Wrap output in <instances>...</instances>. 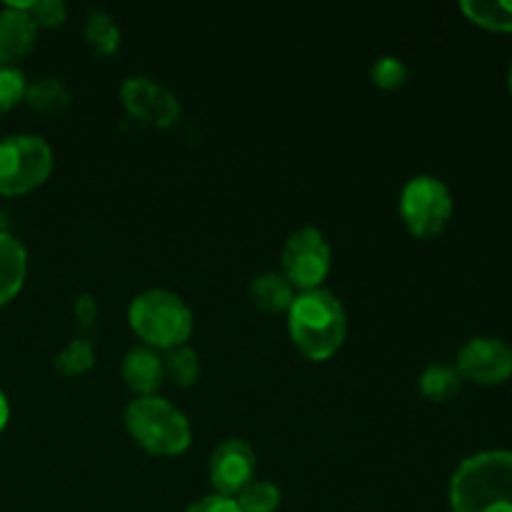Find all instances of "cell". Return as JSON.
<instances>
[{"label": "cell", "mask_w": 512, "mask_h": 512, "mask_svg": "<svg viewBox=\"0 0 512 512\" xmlns=\"http://www.w3.org/2000/svg\"><path fill=\"white\" fill-rule=\"evenodd\" d=\"M283 273H263L250 285V298L265 313H283L293 305L295 293Z\"/></svg>", "instance_id": "14"}, {"label": "cell", "mask_w": 512, "mask_h": 512, "mask_svg": "<svg viewBox=\"0 0 512 512\" xmlns=\"http://www.w3.org/2000/svg\"><path fill=\"white\" fill-rule=\"evenodd\" d=\"M163 378L165 368L158 350L148 348V345H135L128 350L123 360V380L133 393H138L140 398L153 395L163 385Z\"/></svg>", "instance_id": "12"}, {"label": "cell", "mask_w": 512, "mask_h": 512, "mask_svg": "<svg viewBox=\"0 0 512 512\" xmlns=\"http://www.w3.org/2000/svg\"><path fill=\"white\" fill-rule=\"evenodd\" d=\"M460 388H463V378L455 370V365L433 363L420 375V393L433 403H445V400L455 398Z\"/></svg>", "instance_id": "16"}, {"label": "cell", "mask_w": 512, "mask_h": 512, "mask_svg": "<svg viewBox=\"0 0 512 512\" xmlns=\"http://www.w3.org/2000/svg\"><path fill=\"white\" fill-rule=\"evenodd\" d=\"M288 330L295 348L310 360H328L343 345L348 320L340 300L328 290L300 293L288 308Z\"/></svg>", "instance_id": "2"}, {"label": "cell", "mask_w": 512, "mask_h": 512, "mask_svg": "<svg viewBox=\"0 0 512 512\" xmlns=\"http://www.w3.org/2000/svg\"><path fill=\"white\" fill-rule=\"evenodd\" d=\"M120 100H123L130 118L143 125L170 128L180 118L178 98L168 88L158 85L155 80L143 78V75L125 80L123 88H120Z\"/></svg>", "instance_id": "9"}, {"label": "cell", "mask_w": 512, "mask_h": 512, "mask_svg": "<svg viewBox=\"0 0 512 512\" xmlns=\"http://www.w3.org/2000/svg\"><path fill=\"white\" fill-rule=\"evenodd\" d=\"M510 95H512V65H510Z\"/></svg>", "instance_id": "29"}, {"label": "cell", "mask_w": 512, "mask_h": 512, "mask_svg": "<svg viewBox=\"0 0 512 512\" xmlns=\"http://www.w3.org/2000/svg\"><path fill=\"white\" fill-rule=\"evenodd\" d=\"M330 273V243L318 228H300L283 248V275L303 293L318 290Z\"/></svg>", "instance_id": "7"}, {"label": "cell", "mask_w": 512, "mask_h": 512, "mask_svg": "<svg viewBox=\"0 0 512 512\" xmlns=\"http://www.w3.org/2000/svg\"><path fill=\"white\" fill-rule=\"evenodd\" d=\"M128 323L133 333L153 350H173L185 345L193 333V313L168 290H145L130 303Z\"/></svg>", "instance_id": "3"}, {"label": "cell", "mask_w": 512, "mask_h": 512, "mask_svg": "<svg viewBox=\"0 0 512 512\" xmlns=\"http://www.w3.org/2000/svg\"><path fill=\"white\" fill-rule=\"evenodd\" d=\"M53 170V150L40 135L0 140V195H25L43 185Z\"/></svg>", "instance_id": "5"}, {"label": "cell", "mask_w": 512, "mask_h": 512, "mask_svg": "<svg viewBox=\"0 0 512 512\" xmlns=\"http://www.w3.org/2000/svg\"><path fill=\"white\" fill-rule=\"evenodd\" d=\"M125 425L135 443L153 455L173 458L190 448V423L173 403L158 395L133 400L125 410Z\"/></svg>", "instance_id": "4"}, {"label": "cell", "mask_w": 512, "mask_h": 512, "mask_svg": "<svg viewBox=\"0 0 512 512\" xmlns=\"http://www.w3.org/2000/svg\"><path fill=\"white\" fill-rule=\"evenodd\" d=\"M28 270V255L20 240L0 233V305L10 303L20 293Z\"/></svg>", "instance_id": "13"}, {"label": "cell", "mask_w": 512, "mask_h": 512, "mask_svg": "<svg viewBox=\"0 0 512 512\" xmlns=\"http://www.w3.org/2000/svg\"><path fill=\"white\" fill-rule=\"evenodd\" d=\"M455 370L478 385H503L512 378V348L500 338H473L460 348Z\"/></svg>", "instance_id": "8"}, {"label": "cell", "mask_w": 512, "mask_h": 512, "mask_svg": "<svg viewBox=\"0 0 512 512\" xmlns=\"http://www.w3.org/2000/svg\"><path fill=\"white\" fill-rule=\"evenodd\" d=\"M370 75H373V83L378 85V88L395 90V88H400L405 80H408V65H405L403 60L385 55V58L375 60Z\"/></svg>", "instance_id": "24"}, {"label": "cell", "mask_w": 512, "mask_h": 512, "mask_svg": "<svg viewBox=\"0 0 512 512\" xmlns=\"http://www.w3.org/2000/svg\"><path fill=\"white\" fill-rule=\"evenodd\" d=\"M453 512H512V453L470 455L450 480Z\"/></svg>", "instance_id": "1"}, {"label": "cell", "mask_w": 512, "mask_h": 512, "mask_svg": "<svg viewBox=\"0 0 512 512\" xmlns=\"http://www.w3.org/2000/svg\"><path fill=\"white\" fill-rule=\"evenodd\" d=\"M0 233H5V215L0 213Z\"/></svg>", "instance_id": "28"}, {"label": "cell", "mask_w": 512, "mask_h": 512, "mask_svg": "<svg viewBox=\"0 0 512 512\" xmlns=\"http://www.w3.org/2000/svg\"><path fill=\"white\" fill-rule=\"evenodd\" d=\"M240 512H275L280 505V490L265 480H253L243 493L238 495Z\"/></svg>", "instance_id": "21"}, {"label": "cell", "mask_w": 512, "mask_h": 512, "mask_svg": "<svg viewBox=\"0 0 512 512\" xmlns=\"http://www.w3.org/2000/svg\"><path fill=\"white\" fill-rule=\"evenodd\" d=\"M25 100H28V105L33 110H38V113H63L65 108L70 105V90L65 88L60 80L55 78H40L38 83L28 85V90H25Z\"/></svg>", "instance_id": "17"}, {"label": "cell", "mask_w": 512, "mask_h": 512, "mask_svg": "<svg viewBox=\"0 0 512 512\" xmlns=\"http://www.w3.org/2000/svg\"><path fill=\"white\" fill-rule=\"evenodd\" d=\"M93 365H95L93 343L85 338L70 340V343L55 355V370H58L63 378H75V375L88 373Z\"/></svg>", "instance_id": "20"}, {"label": "cell", "mask_w": 512, "mask_h": 512, "mask_svg": "<svg viewBox=\"0 0 512 512\" xmlns=\"http://www.w3.org/2000/svg\"><path fill=\"white\" fill-rule=\"evenodd\" d=\"M460 10L480 28L512 33V0H463Z\"/></svg>", "instance_id": "15"}, {"label": "cell", "mask_w": 512, "mask_h": 512, "mask_svg": "<svg viewBox=\"0 0 512 512\" xmlns=\"http://www.w3.org/2000/svg\"><path fill=\"white\" fill-rule=\"evenodd\" d=\"M38 28L25 10L5 5L0 10V65H10L30 53Z\"/></svg>", "instance_id": "11"}, {"label": "cell", "mask_w": 512, "mask_h": 512, "mask_svg": "<svg viewBox=\"0 0 512 512\" xmlns=\"http://www.w3.org/2000/svg\"><path fill=\"white\" fill-rule=\"evenodd\" d=\"M400 215L415 238H435L453 215V195L443 180L433 175H415L400 195Z\"/></svg>", "instance_id": "6"}, {"label": "cell", "mask_w": 512, "mask_h": 512, "mask_svg": "<svg viewBox=\"0 0 512 512\" xmlns=\"http://www.w3.org/2000/svg\"><path fill=\"white\" fill-rule=\"evenodd\" d=\"M75 318H78V323L83 325V328L95 325V320H98V303H95L93 295H80V298L75 300Z\"/></svg>", "instance_id": "26"}, {"label": "cell", "mask_w": 512, "mask_h": 512, "mask_svg": "<svg viewBox=\"0 0 512 512\" xmlns=\"http://www.w3.org/2000/svg\"><path fill=\"white\" fill-rule=\"evenodd\" d=\"M13 8L25 10L30 15V20L35 23V28H58L65 20V5L63 0H28V3H8Z\"/></svg>", "instance_id": "22"}, {"label": "cell", "mask_w": 512, "mask_h": 512, "mask_svg": "<svg viewBox=\"0 0 512 512\" xmlns=\"http://www.w3.org/2000/svg\"><path fill=\"white\" fill-rule=\"evenodd\" d=\"M163 368H165V378L173 380L178 388H190V385H195V380L200 378L198 353L185 348V345L168 350V355L163 358Z\"/></svg>", "instance_id": "19"}, {"label": "cell", "mask_w": 512, "mask_h": 512, "mask_svg": "<svg viewBox=\"0 0 512 512\" xmlns=\"http://www.w3.org/2000/svg\"><path fill=\"white\" fill-rule=\"evenodd\" d=\"M185 512H240V508L235 503V498H225V495L215 493L193 503Z\"/></svg>", "instance_id": "25"}, {"label": "cell", "mask_w": 512, "mask_h": 512, "mask_svg": "<svg viewBox=\"0 0 512 512\" xmlns=\"http://www.w3.org/2000/svg\"><path fill=\"white\" fill-rule=\"evenodd\" d=\"M8 418H10L8 400H5V395L0 393V433H3V430H5V425H8Z\"/></svg>", "instance_id": "27"}, {"label": "cell", "mask_w": 512, "mask_h": 512, "mask_svg": "<svg viewBox=\"0 0 512 512\" xmlns=\"http://www.w3.org/2000/svg\"><path fill=\"white\" fill-rule=\"evenodd\" d=\"M85 40H88L90 50L100 58H108L110 53H115L120 45V30L115 25V20L108 13H95L88 15V23H85Z\"/></svg>", "instance_id": "18"}, {"label": "cell", "mask_w": 512, "mask_h": 512, "mask_svg": "<svg viewBox=\"0 0 512 512\" xmlns=\"http://www.w3.org/2000/svg\"><path fill=\"white\" fill-rule=\"evenodd\" d=\"M255 468H258V460L245 440H225L210 458V483L218 495L233 498L253 483Z\"/></svg>", "instance_id": "10"}, {"label": "cell", "mask_w": 512, "mask_h": 512, "mask_svg": "<svg viewBox=\"0 0 512 512\" xmlns=\"http://www.w3.org/2000/svg\"><path fill=\"white\" fill-rule=\"evenodd\" d=\"M25 75L15 65H0V113H8L10 108L25 98Z\"/></svg>", "instance_id": "23"}]
</instances>
